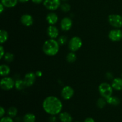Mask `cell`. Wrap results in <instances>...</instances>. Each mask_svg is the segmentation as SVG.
Masks as SVG:
<instances>
[{
  "instance_id": "cell-1",
  "label": "cell",
  "mask_w": 122,
  "mask_h": 122,
  "mask_svg": "<svg viewBox=\"0 0 122 122\" xmlns=\"http://www.w3.org/2000/svg\"><path fill=\"white\" fill-rule=\"evenodd\" d=\"M42 107L46 113L55 116L61 113L63 109V104L61 100L56 97L49 96L44 100Z\"/></svg>"
},
{
  "instance_id": "cell-2",
  "label": "cell",
  "mask_w": 122,
  "mask_h": 122,
  "mask_svg": "<svg viewBox=\"0 0 122 122\" xmlns=\"http://www.w3.org/2000/svg\"><path fill=\"white\" fill-rule=\"evenodd\" d=\"M60 44L55 39H48L43 44V52L48 56H56L59 51Z\"/></svg>"
},
{
  "instance_id": "cell-3",
  "label": "cell",
  "mask_w": 122,
  "mask_h": 122,
  "mask_svg": "<svg viewBox=\"0 0 122 122\" xmlns=\"http://www.w3.org/2000/svg\"><path fill=\"white\" fill-rule=\"evenodd\" d=\"M98 91L99 93L101 95V97L106 99L112 96L113 88L112 86L110 85L109 83L103 82L99 85Z\"/></svg>"
},
{
  "instance_id": "cell-4",
  "label": "cell",
  "mask_w": 122,
  "mask_h": 122,
  "mask_svg": "<svg viewBox=\"0 0 122 122\" xmlns=\"http://www.w3.org/2000/svg\"><path fill=\"white\" fill-rule=\"evenodd\" d=\"M0 86L1 89L4 91H9L13 89L15 86V82L12 77L5 76L1 80Z\"/></svg>"
},
{
  "instance_id": "cell-5",
  "label": "cell",
  "mask_w": 122,
  "mask_h": 122,
  "mask_svg": "<svg viewBox=\"0 0 122 122\" xmlns=\"http://www.w3.org/2000/svg\"><path fill=\"white\" fill-rule=\"evenodd\" d=\"M82 41L81 38L78 36H74L69 41V48L72 52H75L79 50L82 46Z\"/></svg>"
},
{
  "instance_id": "cell-6",
  "label": "cell",
  "mask_w": 122,
  "mask_h": 122,
  "mask_svg": "<svg viewBox=\"0 0 122 122\" xmlns=\"http://www.w3.org/2000/svg\"><path fill=\"white\" fill-rule=\"evenodd\" d=\"M108 23L111 26L119 29L122 27V16L119 14H111L108 17Z\"/></svg>"
},
{
  "instance_id": "cell-7",
  "label": "cell",
  "mask_w": 122,
  "mask_h": 122,
  "mask_svg": "<svg viewBox=\"0 0 122 122\" xmlns=\"http://www.w3.org/2000/svg\"><path fill=\"white\" fill-rule=\"evenodd\" d=\"M44 5L46 9L51 11L57 10L61 5L60 0H44Z\"/></svg>"
},
{
  "instance_id": "cell-8",
  "label": "cell",
  "mask_w": 122,
  "mask_h": 122,
  "mask_svg": "<svg viewBox=\"0 0 122 122\" xmlns=\"http://www.w3.org/2000/svg\"><path fill=\"white\" fill-rule=\"evenodd\" d=\"M108 38L113 42L120 41L122 39V31L118 28L112 30L108 33Z\"/></svg>"
},
{
  "instance_id": "cell-9",
  "label": "cell",
  "mask_w": 122,
  "mask_h": 122,
  "mask_svg": "<svg viewBox=\"0 0 122 122\" xmlns=\"http://www.w3.org/2000/svg\"><path fill=\"white\" fill-rule=\"evenodd\" d=\"M74 89L70 86H66L61 90V97L64 100H69L73 97L74 95Z\"/></svg>"
},
{
  "instance_id": "cell-10",
  "label": "cell",
  "mask_w": 122,
  "mask_h": 122,
  "mask_svg": "<svg viewBox=\"0 0 122 122\" xmlns=\"http://www.w3.org/2000/svg\"><path fill=\"white\" fill-rule=\"evenodd\" d=\"M36 75L34 73H27L25 75L23 79L24 81H25V84H26V87H30L33 85L36 81Z\"/></svg>"
},
{
  "instance_id": "cell-11",
  "label": "cell",
  "mask_w": 122,
  "mask_h": 122,
  "mask_svg": "<svg viewBox=\"0 0 122 122\" xmlns=\"http://www.w3.org/2000/svg\"><path fill=\"white\" fill-rule=\"evenodd\" d=\"M73 25L72 20L70 17H64L60 23V27L63 31H68L71 28Z\"/></svg>"
},
{
  "instance_id": "cell-12",
  "label": "cell",
  "mask_w": 122,
  "mask_h": 122,
  "mask_svg": "<svg viewBox=\"0 0 122 122\" xmlns=\"http://www.w3.org/2000/svg\"><path fill=\"white\" fill-rule=\"evenodd\" d=\"M21 22L22 25H23L25 26H30L33 25V19L32 16L30 14H23L21 17Z\"/></svg>"
},
{
  "instance_id": "cell-13",
  "label": "cell",
  "mask_w": 122,
  "mask_h": 122,
  "mask_svg": "<svg viewBox=\"0 0 122 122\" xmlns=\"http://www.w3.org/2000/svg\"><path fill=\"white\" fill-rule=\"evenodd\" d=\"M47 34L51 39H56L58 37L59 31L56 26L54 25H50L47 29Z\"/></svg>"
},
{
  "instance_id": "cell-14",
  "label": "cell",
  "mask_w": 122,
  "mask_h": 122,
  "mask_svg": "<svg viewBox=\"0 0 122 122\" xmlns=\"http://www.w3.org/2000/svg\"><path fill=\"white\" fill-rule=\"evenodd\" d=\"M46 20L50 25H54L58 21V17L56 13L52 12L47 14L46 17Z\"/></svg>"
},
{
  "instance_id": "cell-15",
  "label": "cell",
  "mask_w": 122,
  "mask_h": 122,
  "mask_svg": "<svg viewBox=\"0 0 122 122\" xmlns=\"http://www.w3.org/2000/svg\"><path fill=\"white\" fill-rule=\"evenodd\" d=\"M113 89L116 91L122 90V79L117 77L113 79L112 84Z\"/></svg>"
},
{
  "instance_id": "cell-16",
  "label": "cell",
  "mask_w": 122,
  "mask_h": 122,
  "mask_svg": "<svg viewBox=\"0 0 122 122\" xmlns=\"http://www.w3.org/2000/svg\"><path fill=\"white\" fill-rule=\"evenodd\" d=\"M59 119L62 122H71L73 120L71 116L67 112L61 113L59 115Z\"/></svg>"
},
{
  "instance_id": "cell-17",
  "label": "cell",
  "mask_w": 122,
  "mask_h": 122,
  "mask_svg": "<svg viewBox=\"0 0 122 122\" xmlns=\"http://www.w3.org/2000/svg\"><path fill=\"white\" fill-rule=\"evenodd\" d=\"M106 100L107 101V103L110 105H112V106H118L120 103V99L118 97H117L111 96L106 98Z\"/></svg>"
},
{
  "instance_id": "cell-18",
  "label": "cell",
  "mask_w": 122,
  "mask_h": 122,
  "mask_svg": "<svg viewBox=\"0 0 122 122\" xmlns=\"http://www.w3.org/2000/svg\"><path fill=\"white\" fill-rule=\"evenodd\" d=\"M19 0H1V3L7 8H13L17 4Z\"/></svg>"
},
{
  "instance_id": "cell-19",
  "label": "cell",
  "mask_w": 122,
  "mask_h": 122,
  "mask_svg": "<svg viewBox=\"0 0 122 122\" xmlns=\"http://www.w3.org/2000/svg\"><path fill=\"white\" fill-rule=\"evenodd\" d=\"M10 73V68L6 64H2L0 66V73L1 76H7Z\"/></svg>"
},
{
  "instance_id": "cell-20",
  "label": "cell",
  "mask_w": 122,
  "mask_h": 122,
  "mask_svg": "<svg viewBox=\"0 0 122 122\" xmlns=\"http://www.w3.org/2000/svg\"><path fill=\"white\" fill-rule=\"evenodd\" d=\"M15 87L17 90L21 91L26 87L24 80L17 79L15 81Z\"/></svg>"
},
{
  "instance_id": "cell-21",
  "label": "cell",
  "mask_w": 122,
  "mask_h": 122,
  "mask_svg": "<svg viewBox=\"0 0 122 122\" xmlns=\"http://www.w3.org/2000/svg\"><path fill=\"white\" fill-rule=\"evenodd\" d=\"M8 38V33L5 30H0V43L1 44H4L7 41Z\"/></svg>"
},
{
  "instance_id": "cell-22",
  "label": "cell",
  "mask_w": 122,
  "mask_h": 122,
  "mask_svg": "<svg viewBox=\"0 0 122 122\" xmlns=\"http://www.w3.org/2000/svg\"><path fill=\"white\" fill-rule=\"evenodd\" d=\"M35 116L32 113H27L23 117L24 122H35Z\"/></svg>"
},
{
  "instance_id": "cell-23",
  "label": "cell",
  "mask_w": 122,
  "mask_h": 122,
  "mask_svg": "<svg viewBox=\"0 0 122 122\" xmlns=\"http://www.w3.org/2000/svg\"><path fill=\"white\" fill-rule=\"evenodd\" d=\"M76 55L75 54V53L74 52L71 51L70 52H69L66 56V60L69 63H74V62L76 61Z\"/></svg>"
},
{
  "instance_id": "cell-24",
  "label": "cell",
  "mask_w": 122,
  "mask_h": 122,
  "mask_svg": "<svg viewBox=\"0 0 122 122\" xmlns=\"http://www.w3.org/2000/svg\"><path fill=\"white\" fill-rule=\"evenodd\" d=\"M17 109L15 107H11L8 108L7 113H8V115L10 117H14L17 114Z\"/></svg>"
},
{
  "instance_id": "cell-25",
  "label": "cell",
  "mask_w": 122,
  "mask_h": 122,
  "mask_svg": "<svg viewBox=\"0 0 122 122\" xmlns=\"http://www.w3.org/2000/svg\"><path fill=\"white\" fill-rule=\"evenodd\" d=\"M3 58L5 61L8 62V63H11L14 60V56L13 54L11 53V52H6V53H5Z\"/></svg>"
},
{
  "instance_id": "cell-26",
  "label": "cell",
  "mask_w": 122,
  "mask_h": 122,
  "mask_svg": "<svg viewBox=\"0 0 122 122\" xmlns=\"http://www.w3.org/2000/svg\"><path fill=\"white\" fill-rule=\"evenodd\" d=\"M106 103H107V101L104 98H100L97 100V106L99 108H103L106 106Z\"/></svg>"
},
{
  "instance_id": "cell-27",
  "label": "cell",
  "mask_w": 122,
  "mask_h": 122,
  "mask_svg": "<svg viewBox=\"0 0 122 122\" xmlns=\"http://www.w3.org/2000/svg\"><path fill=\"white\" fill-rule=\"evenodd\" d=\"M57 41L59 43L60 45H63L66 44L67 41V38L66 36L61 35L58 38Z\"/></svg>"
},
{
  "instance_id": "cell-28",
  "label": "cell",
  "mask_w": 122,
  "mask_h": 122,
  "mask_svg": "<svg viewBox=\"0 0 122 122\" xmlns=\"http://www.w3.org/2000/svg\"><path fill=\"white\" fill-rule=\"evenodd\" d=\"M60 8L63 12L67 13L70 10V5L67 3H63V4H61Z\"/></svg>"
},
{
  "instance_id": "cell-29",
  "label": "cell",
  "mask_w": 122,
  "mask_h": 122,
  "mask_svg": "<svg viewBox=\"0 0 122 122\" xmlns=\"http://www.w3.org/2000/svg\"><path fill=\"white\" fill-rule=\"evenodd\" d=\"M0 122H14L13 120L12 119V117H2L1 119Z\"/></svg>"
},
{
  "instance_id": "cell-30",
  "label": "cell",
  "mask_w": 122,
  "mask_h": 122,
  "mask_svg": "<svg viewBox=\"0 0 122 122\" xmlns=\"http://www.w3.org/2000/svg\"><path fill=\"white\" fill-rule=\"evenodd\" d=\"M0 52H1V54H0V59H2L5 54V50L2 45L0 46Z\"/></svg>"
},
{
  "instance_id": "cell-31",
  "label": "cell",
  "mask_w": 122,
  "mask_h": 122,
  "mask_svg": "<svg viewBox=\"0 0 122 122\" xmlns=\"http://www.w3.org/2000/svg\"><path fill=\"white\" fill-rule=\"evenodd\" d=\"M4 114H5L4 108L2 107H0V117L2 118V117H3V116L4 115Z\"/></svg>"
},
{
  "instance_id": "cell-32",
  "label": "cell",
  "mask_w": 122,
  "mask_h": 122,
  "mask_svg": "<svg viewBox=\"0 0 122 122\" xmlns=\"http://www.w3.org/2000/svg\"><path fill=\"white\" fill-rule=\"evenodd\" d=\"M32 1L33 3L36 4H39L44 2V0H32Z\"/></svg>"
},
{
  "instance_id": "cell-33",
  "label": "cell",
  "mask_w": 122,
  "mask_h": 122,
  "mask_svg": "<svg viewBox=\"0 0 122 122\" xmlns=\"http://www.w3.org/2000/svg\"><path fill=\"white\" fill-rule=\"evenodd\" d=\"M84 122H95V120H94V119H92V118L88 117L85 120Z\"/></svg>"
},
{
  "instance_id": "cell-34",
  "label": "cell",
  "mask_w": 122,
  "mask_h": 122,
  "mask_svg": "<svg viewBox=\"0 0 122 122\" xmlns=\"http://www.w3.org/2000/svg\"><path fill=\"white\" fill-rule=\"evenodd\" d=\"M36 75V76H38V77H41L42 75V72L41 71H39V70H38V71H37L35 73Z\"/></svg>"
},
{
  "instance_id": "cell-35",
  "label": "cell",
  "mask_w": 122,
  "mask_h": 122,
  "mask_svg": "<svg viewBox=\"0 0 122 122\" xmlns=\"http://www.w3.org/2000/svg\"><path fill=\"white\" fill-rule=\"evenodd\" d=\"M106 77L108 79H112L113 78V75H112V73L108 72L106 74Z\"/></svg>"
},
{
  "instance_id": "cell-36",
  "label": "cell",
  "mask_w": 122,
  "mask_h": 122,
  "mask_svg": "<svg viewBox=\"0 0 122 122\" xmlns=\"http://www.w3.org/2000/svg\"><path fill=\"white\" fill-rule=\"evenodd\" d=\"M4 8H5V6L2 3L0 4V13H2V12H3L4 10Z\"/></svg>"
},
{
  "instance_id": "cell-37",
  "label": "cell",
  "mask_w": 122,
  "mask_h": 122,
  "mask_svg": "<svg viewBox=\"0 0 122 122\" xmlns=\"http://www.w3.org/2000/svg\"><path fill=\"white\" fill-rule=\"evenodd\" d=\"M56 117L54 116H52L50 117V121H51V122H56Z\"/></svg>"
},
{
  "instance_id": "cell-38",
  "label": "cell",
  "mask_w": 122,
  "mask_h": 122,
  "mask_svg": "<svg viewBox=\"0 0 122 122\" xmlns=\"http://www.w3.org/2000/svg\"><path fill=\"white\" fill-rule=\"evenodd\" d=\"M28 1L29 0H19V1H20V2H26Z\"/></svg>"
},
{
  "instance_id": "cell-39",
  "label": "cell",
  "mask_w": 122,
  "mask_h": 122,
  "mask_svg": "<svg viewBox=\"0 0 122 122\" xmlns=\"http://www.w3.org/2000/svg\"><path fill=\"white\" fill-rule=\"evenodd\" d=\"M63 1H67V0H63Z\"/></svg>"
},
{
  "instance_id": "cell-40",
  "label": "cell",
  "mask_w": 122,
  "mask_h": 122,
  "mask_svg": "<svg viewBox=\"0 0 122 122\" xmlns=\"http://www.w3.org/2000/svg\"></svg>"
},
{
  "instance_id": "cell-41",
  "label": "cell",
  "mask_w": 122,
  "mask_h": 122,
  "mask_svg": "<svg viewBox=\"0 0 122 122\" xmlns=\"http://www.w3.org/2000/svg\"></svg>"
}]
</instances>
